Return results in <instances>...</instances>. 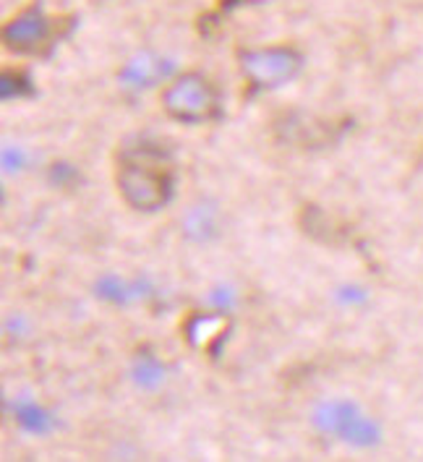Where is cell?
I'll list each match as a JSON object with an SVG mask.
<instances>
[{"instance_id": "6da1fadb", "label": "cell", "mask_w": 423, "mask_h": 462, "mask_svg": "<svg viewBox=\"0 0 423 462\" xmlns=\"http://www.w3.org/2000/svg\"><path fill=\"white\" fill-rule=\"evenodd\" d=\"M115 183L124 201L136 212H160L175 194V168L170 152L160 142H136L118 154Z\"/></svg>"}, {"instance_id": "7a4b0ae2", "label": "cell", "mask_w": 423, "mask_h": 462, "mask_svg": "<svg viewBox=\"0 0 423 462\" xmlns=\"http://www.w3.org/2000/svg\"><path fill=\"white\" fill-rule=\"evenodd\" d=\"M162 110L178 123L201 125L223 118L220 89L197 71L180 73L162 89Z\"/></svg>"}, {"instance_id": "30bf717a", "label": "cell", "mask_w": 423, "mask_h": 462, "mask_svg": "<svg viewBox=\"0 0 423 462\" xmlns=\"http://www.w3.org/2000/svg\"><path fill=\"white\" fill-rule=\"evenodd\" d=\"M95 292L100 295L102 300L118 303V306H128L136 300L150 298L152 288L144 280H118V277H102L100 282L95 285Z\"/></svg>"}, {"instance_id": "277c9868", "label": "cell", "mask_w": 423, "mask_h": 462, "mask_svg": "<svg viewBox=\"0 0 423 462\" xmlns=\"http://www.w3.org/2000/svg\"><path fill=\"white\" fill-rule=\"evenodd\" d=\"M58 19H52L48 14H42L40 5H29L24 11H19L11 22L3 26V45L16 52V55H51L52 45L58 42L60 34H66V29H58Z\"/></svg>"}, {"instance_id": "9a60e30c", "label": "cell", "mask_w": 423, "mask_h": 462, "mask_svg": "<svg viewBox=\"0 0 423 462\" xmlns=\"http://www.w3.org/2000/svg\"><path fill=\"white\" fill-rule=\"evenodd\" d=\"M3 165H5V171H19L22 165H24V152L19 149V146H5L3 149Z\"/></svg>"}, {"instance_id": "5bb4252c", "label": "cell", "mask_w": 423, "mask_h": 462, "mask_svg": "<svg viewBox=\"0 0 423 462\" xmlns=\"http://www.w3.org/2000/svg\"><path fill=\"white\" fill-rule=\"evenodd\" d=\"M76 180H78V171H76L74 165H69V162H52L51 183H55V186H74Z\"/></svg>"}, {"instance_id": "8fae6325", "label": "cell", "mask_w": 423, "mask_h": 462, "mask_svg": "<svg viewBox=\"0 0 423 462\" xmlns=\"http://www.w3.org/2000/svg\"><path fill=\"white\" fill-rule=\"evenodd\" d=\"M11 411H14V418L19 420V426H22L24 431H29V434L45 437V434H51L52 429H55V418H52L45 408H40L37 402H32V400H19V402H14Z\"/></svg>"}, {"instance_id": "9c48e42d", "label": "cell", "mask_w": 423, "mask_h": 462, "mask_svg": "<svg viewBox=\"0 0 423 462\" xmlns=\"http://www.w3.org/2000/svg\"><path fill=\"white\" fill-rule=\"evenodd\" d=\"M220 212L212 201L194 204L183 219V236L194 244H209L220 233Z\"/></svg>"}, {"instance_id": "3957f363", "label": "cell", "mask_w": 423, "mask_h": 462, "mask_svg": "<svg viewBox=\"0 0 423 462\" xmlns=\"http://www.w3.org/2000/svg\"><path fill=\"white\" fill-rule=\"evenodd\" d=\"M241 73L249 79L251 89L272 92L290 84L303 71V55L296 48H249L238 52Z\"/></svg>"}, {"instance_id": "4fadbf2b", "label": "cell", "mask_w": 423, "mask_h": 462, "mask_svg": "<svg viewBox=\"0 0 423 462\" xmlns=\"http://www.w3.org/2000/svg\"><path fill=\"white\" fill-rule=\"evenodd\" d=\"M37 95L32 79L24 71H5L0 73V99L3 102H16V99H29Z\"/></svg>"}, {"instance_id": "52a82bcc", "label": "cell", "mask_w": 423, "mask_h": 462, "mask_svg": "<svg viewBox=\"0 0 423 462\" xmlns=\"http://www.w3.org/2000/svg\"><path fill=\"white\" fill-rule=\"evenodd\" d=\"M277 128L282 131V139L290 144L306 146V149H317V146L332 144L340 139V131L332 134V123L329 121H311L306 116H288L282 123H277Z\"/></svg>"}, {"instance_id": "5b68a950", "label": "cell", "mask_w": 423, "mask_h": 462, "mask_svg": "<svg viewBox=\"0 0 423 462\" xmlns=\"http://www.w3.org/2000/svg\"><path fill=\"white\" fill-rule=\"evenodd\" d=\"M311 418H314V426L322 434H332V437L343 439L353 447H373L379 441L376 423L361 413L355 402H348V400L322 402Z\"/></svg>"}, {"instance_id": "8992f818", "label": "cell", "mask_w": 423, "mask_h": 462, "mask_svg": "<svg viewBox=\"0 0 423 462\" xmlns=\"http://www.w3.org/2000/svg\"><path fill=\"white\" fill-rule=\"evenodd\" d=\"M230 332V319L225 311L217 314H191L183 324V335L191 347L197 350H209L212 356L220 350V345Z\"/></svg>"}, {"instance_id": "ba28073f", "label": "cell", "mask_w": 423, "mask_h": 462, "mask_svg": "<svg viewBox=\"0 0 423 462\" xmlns=\"http://www.w3.org/2000/svg\"><path fill=\"white\" fill-rule=\"evenodd\" d=\"M173 71V63L160 58V55H152V52H139L133 55L128 63L124 66V71L118 76L121 87L125 89H133V92H142L152 84H157L160 79H165L168 73Z\"/></svg>"}, {"instance_id": "7c38bea8", "label": "cell", "mask_w": 423, "mask_h": 462, "mask_svg": "<svg viewBox=\"0 0 423 462\" xmlns=\"http://www.w3.org/2000/svg\"><path fill=\"white\" fill-rule=\"evenodd\" d=\"M133 382L139 384V387H144V390H154V387H160L162 384V379H165V368L162 364L152 356L150 350H142V353H136V358H133Z\"/></svg>"}]
</instances>
